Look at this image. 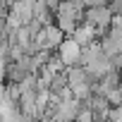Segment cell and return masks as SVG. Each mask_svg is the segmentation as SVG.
Listing matches in <instances>:
<instances>
[{
    "label": "cell",
    "mask_w": 122,
    "mask_h": 122,
    "mask_svg": "<svg viewBox=\"0 0 122 122\" xmlns=\"http://www.w3.org/2000/svg\"><path fill=\"white\" fill-rule=\"evenodd\" d=\"M67 48H62V57H65V62H72L74 60V55L79 53V48H77V43H65Z\"/></svg>",
    "instance_id": "1"
}]
</instances>
